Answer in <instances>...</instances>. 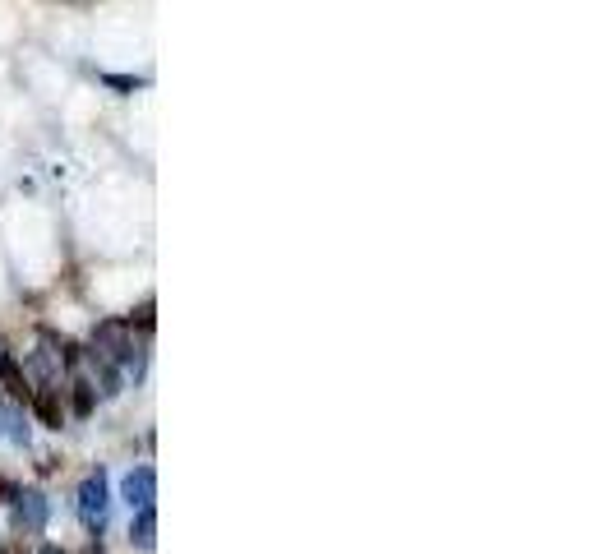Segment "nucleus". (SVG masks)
Wrapping results in <instances>:
<instances>
[{
	"mask_svg": "<svg viewBox=\"0 0 614 554\" xmlns=\"http://www.w3.org/2000/svg\"><path fill=\"white\" fill-rule=\"evenodd\" d=\"M125 324H130V328H139V333H144V338H148V333H153V324H157V305H153V301H144V305H139V310L130 314V319H125Z\"/></svg>",
	"mask_w": 614,
	"mask_h": 554,
	"instance_id": "obj_9",
	"label": "nucleus"
},
{
	"mask_svg": "<svg viewBox=\"0 0 614 554\" xmlns=\"http://www.w3.org/2000/svg\"><path fill=\"white\" fill-rule=\"evenodd\" d=\"M121 499L130 508H144L157 499V471L153 467H130L125 471V481H121Z\"/></svg>",
	"mask_w": 614,
	"mask_h": 554,
	"instance_id": "obj_4",
	"label": "nucleus"
},
{
	"mask_svg": "<svg viewBox=\"0 0 614 554\" xmlns=\"http://www.w3.org/2000/svg\"><path fill=\"white\" fill-rule=\"evenodd\" d=\"M0 554H5V550H0Z\"/></svg>",
	"mask_w": 614,
	"mask_h": 554,
	"instance_id": "obj_14",
	"label": "nucleus"
},
{
	"mask_svg": "<svg viewBox=\"0 0 614 554\" xmlns=\"http://www.w3.org/2000/svg\"><path fill=\"white\" fill-rule=\"evenodd\" d=\"M79 518H84V527L93 531V536H102L111 522V485L102 471H93V476H84V485H79Z\"/></svg>",
	"mask_w": 614,
	"mask_h": 554,
	"instance_id": "obj_2",
	"label": "nucleus"
},
{
	"mask_svg": "<svg viewBox=\"0 0 614 554\" xmlns=\"http://www.w3.org/2000/svg\"><path fill=\"white\" fill-rule=\"evenodd\" d=\"M107 84H111V88H125V93H130V88H139V79H121V74H107Z\"/></svg>",
	"mask_w": 614,
	"mask_h": 554,
	"instance_id": "obj_11",
	"label": "nucleus"
},
{
	"mask_svg": "<svg viewBox=\"0 0 614 554\" xmlns=\"http://www.w3.org/2000/svg\"><path fill=\"white\" fill-rule=\"evenodd\" d=\"M93 347L107 356V361H116V365H125V370L139 379L144 374V347L134 342V328L125 324V319H107V324H97V333H93Z\"/></svg>",
	"mask_w": 614,
	"mask_h": 554,
	"instance_id": "obj_1",
	"label": "nucleus"
},
{
	"mask_svg": "<svg viewBox=\"0 0 614 554\" xmlns=\"http://www.w3.org/2000/svg\"><path fill=\"white\" fill-rule=\"evenodd\" d=\"M70 407H74V416H93V407H97V388L88 384V379H74Z\"/></svg>",
	"mask_w": 614,
	"mask_h": 554,
	"instance_id": "obj_8",
	"label": "nucleus"
},
{
	"mask_svg": "<svg viewBox=\"0 0 614 554\" xmlns=\"http://www.w3.org/2000/svg\"><path fill=\"white\" fill-rule=\"evenodd\" d=\"M10 504H14V531H19V536H42V531H47L51 499L42 490H19Z\"/></svg>",
	"mask_w": 614,
	"mask_h": 554,
	"instance_id": "obj_3",
	"label": "nucleus"
},
{
	"mask_svg": "<svg viewBox=\"0 0 614 554\" xmlns=\"http://www.w3.org/2000/svg\"><path fill=\"white\" fill-rule=\"evenodd\" d=\"M84 554H107V550H102V541H97V536H93V541L84 545Z\"/></svg>",
	"mask_w": 614,
	"mask_h": 554,
	"instance_id": "obj_12",
	"label": "nucleus"
},
{
	"mask_svg": "<svg viewBox=\"0 0 614 554\" xmlns=\"http://www.w3.org/2000/svg\"><path fill=\"white\" fill-rule=\"evenodd\" d=\"M14 494H19V485H14V481H10V476H0V499H5V504H10Z\"/></svg>",
	"mask_w": 614,
	"mask_h": 554,
	"instance_id": "obj_10",
	"label": "nucleus"
},
{
	"mask_svg": "<svg viewBox=\"0 0 614 554\" xmlns=\"http://www.w3.org/2000/svg\"><path fill=\"white\" fill-rule=\"evenodd\" d=\"M37 554H65V550H61V545H42V550H37Z\"/></svg>",
	"mask_w": 614,
	"mask_h": 554,
	"instance_id": "obj_13",
	"label": "nucleus"
},
{
	"mask_svg": "<svg viewBox=\"0 0 614 554\" xmlns=\"http://www.w3.org/2000/svg\"><path fill=\"white\" fill-rule=\"evenodd\" d=\"M0 384H5V393H10L14 402H28L33 398V384H28V370L14 356H0Z\"/></svg>",
	"mask_w": 614,
	"mask_h": 554,
	"instance_id": "obj_7",
	"label": "nucleus"
},
{
	"mask_svg": "<svg viewBox=\"0 0 614 554\" xmlns=\"http://www.w3.org/2000/svg\"><path fill=\"white\" fill-rule=\"evenodd\" d=\"M130 541L134 550H157V508L144 504V508H134V522H130Z\"/></svg>",
	"mask_w": 614,
	"mask_h": 554,
	"instance_id": "obj_6",
	"label": "nucleus"
},
{
	"mask_svg": "<svg viewBox=\"0 0 614 554\" xmlns=\"http://www.w3.org/2000/svg\"><path fill=\"white\" fill-rule=\"evenodd\" d=\"M33 416L42 425H47V430H61L65 425V398H61V388H51V384H42V388H33Z\"/></svg>",
	"mask_w": 614,
	"mask_h": 554,
	"instance_id": "obj_5",
	"label": "nucleus"
}]
</instances>
